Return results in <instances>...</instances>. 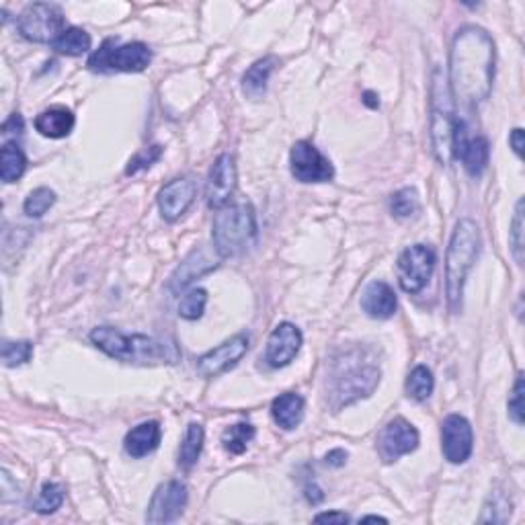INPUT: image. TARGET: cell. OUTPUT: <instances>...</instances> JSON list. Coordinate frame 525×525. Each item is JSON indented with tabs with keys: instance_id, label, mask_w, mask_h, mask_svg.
Masks as SVG:
<instances>
[{
	"instance_id": "18",
	"label": "cell",
	"mask_w": 525,
	"mask_h": 525,
	"mask_svg": "<svg viewBox=\"0 0 525 525\" xmlns=\"http://www.w3.org/2000/svg\"><path fill=\"white\" fill-rule=\"evenodd\" d=\"M198 195V185L191 177L172 179L159 193V209L167 222H177L191 208Z\"/></svg>"
},
{
	"instance_id": "14",
	"label": "cell",
	"mask_w": 525,
	"mask_h": 525,
	"mask_svg": "<svg viewBox=\"0 0 525 525\" xmlns=\"http://www.w3.org/2000/svg\"><path fill=\"white\" fill-rule=\"evenodd\" d=\"M474 450V433L466 417L448 414L442 423V452L450 464H464Z\"/></svg>"
},
{
	"instance_id": "15",
	"label": "cell",
	"mask_w": 525,
	"mask_h": 525,
	"mask_svg": "<svg viewBox=\"0 0 525 525\" xmlns=\"http://www.w3.org/2000/svg\"><path fill=\"white\" fill-rule=\"evenodd\" d=\"M491 146L484 136H470L466 123L458 122L453 134V159L462 162V167L470 177H481L489 164Z\"/></svg>"
},
{
	"instance_id": "13",
	"label": "cell",
	"mask_w": 525,
	"mask_h": 525,
	"mask_svg": "<svg viewBox=\"0 0 525 525\" xmlns=\"http://www.w3.org/2000/svg\"><path fill=\"white\" fill-rule=\"evenodd\" d=\"M237 191V164L232 154H220L211 164L206 183V203L209 209H222L230 206V199Z\"/></svg>"
},
{
	"instance_id": "11",
	"label": "cell",
	"mask_w": 525,
	"mask_h": 525,
	"mask_svg": "<svg viewBox=\"0 0 525 525\" xmlns=\"http://www.w3.org/2000/svg\"><path fill=\"white\" fill-rule=\"evenodd\" d=\"M421 435L413 423L403 417L392 419L378 435V453L384 464L401 460L406 453H413L419 448Z\"/></svg>"
},
{
	"instance_id": "25",
	"label": "cell",
	"mask_w": 525,
	"mask_h": 525,
	"mask_svg": "<svg viewBox=\"0 0 525 525\" xmlns=\"http://www.w3.org/2000/svg\"><path fill=\"white\" fill-rule=\"evenodd\" d=\"M27 169V156L21 151L17 142H5L3 151H0V179L3 183H15L23 177Z\"/></svg>"
},
{
	"instance_id": "42",
	"label": "cell",
	"mask_w": 525,
	"mask_h": 525,
	"mask_svg": "<svg viewBox=\"0 0 525 525\" xmlns=\"http://www.w3.org/2000/svg\"><path fill=\"white\" fill-rule=\"evenodd\" d=\"M306 499H308V503H312V505H320L325 501V492L316 482L306 484Z\"/></svg>"
},
{
	"instance_id": "3",
	"label": "cell",
	"mask_w": 525,
	"mask_h": 525,
	"mask_svg": "<svg viewBox=\"0 0 525 525\" xmlns=\"http://www.w3.org/2000/svg\"><path fill=\"white\" fill-rule=\"evenodd\" d=\"M91 343L105 355L120 359L125 364L138 365H160L177 364L179 354L177 345L167 339H154L148 335H125L120 328L97 326L89 335Z\"/></svg>"
},
{
	"instance_id": "9",
	"label": "cell",
	"mask_w": 525,
	"mask_h": 525,
	"mask_svg": "<svg viewBox=\"0 0 525 525\" xmlns=\"http://www.w3.org/2000/svg\"><path fill=\"white\" fill-rule=\"evenodd\" d=\"M435 250L427 245H413L398 257V284L406 294H419L435 271Z\"/></svg>"
},
{
	"instance_id": "35",
	"label": "cell",
	"mask_w": 525,
	"mask_h": 525,
	"mask_svg": "<svg viewBox=\"0 0 525 525\" xmlns=\"http://www.w3.org/2000/svg\"><path fill=\"white\" fill-rule=\"evenodd\" d=\"M489 505H484V515L481 517V523H505L511 515V501H509L503 492H492L489 499Z\"/></svg>"
},
{
	"instance_id": "26",
	"label": "cell",
	"mask_w": 525,
	"mask_h": 525,
	"mask_svg": "<svg viewBox=\"0 0 525 525\" xmlns=\"http://www.w3.org/2000/svg\"><path fill=\"white\" fill-rule=\"evenodd\" d=\"M203 442H206V431L199 423H190V427L185 431L181 450H179V466L183 470H191L201 456Z\"/></svg>"
},
{
	"instance_id": "40",
	"label": "cell",
	"mask_w": 525,
	"mask_h": 525,
	"mask_svg": "<svg viewBox=\"0 0 525 525\" xmlns=\"http://www.w3.org/2000/svg\"><path fill=\"white\" fill-rule=\"evenodd\" d=\"M349 458V453L341 450V448H336V450H331L325 456V462H326V466H331V468H343L345 466V462H347Z\"/></svg>"
},
{
	"instance_id": "29",
	"label": "cell",
	"mask_w": 525,
	"mask_h": 525,
	"mask_svg": "<svg viewBox=\"0 0 525 525\" xmlns=\"http://www.w3.org/2000/svg\"><path fill=\"white\" fill-rule=\"evenodd\" d=\"M255 435L257 431L250 423H237V425L228 427L222 433V445L226 452L234 453V456H240V453L247 452L248 443L255 440Z\"/></svg>"
},
{
	"instance_id": "45",
	"label": "cell",
	"mask_w": 525,
	"mask_h": 525,
	"mask_svg": "<svg viewBox=\"0 0 525 525\" xmlns=\"http://www.w3.org/2000/svg\"><path fill=\"white\" fill-rule=\"evenodd\" d=\"M359 521H362V523H365V521H382V523H386L388 520H384V517H378V515H365Z\"/></svg>"
},
{
	"instance_id": "7",
	"label": "cell",
	"mask_w": 525,
	"mask_h": 525,
	"mask_svg": "<svg viewBox=\"0 0 525 525\" xmlns=\"http://www.w3.org/2000/svg\"><path fill=\"white\" fill-rule=\"evenodd\" d=\"M152 62V52L142 42L117 45V39L109 37L92 53L86 66L95 73H142Z\"/></svg>"
},
{
	"instance_id": "5",
	"label": "cell",
	"mask_w": 525,
	"mask_h": 525,
	"mask_svg": "<svg viewBox=\"0 0 525 525\" xmlns=\"http://www.w3.org/2000/svg\"><path fill=\"white\" fill-rule=\"evenodd\" d=\"M211 242L220 258L247 253L257 242V218L250 203H234L218 209L211 226Z\"/></svg>"
},
{
	"instance_id": "28",
	"label": "cell",
	"mask_w": 525,
	"mask_h": 525,
	"mask_svg": "<svg viewBox=\"0 0 525 525\" xmlns=\"http://www.w3.org/2000/svg\"><path fill=\"white\" fill-rule=\"evenodd\" d=\"M433 388H435V378L433 374L427 365H417L413 367L409 378H406L404 384V390H406V396L413 398V401L417 403H425L427 398L433 394Z\"/></svg>"
},
{
	"instance_id": "37",
	"label": "cell",
	"mask_w": 525,
	"mask_h": 525,
	"mask_svg": "<svg viewBox=\"0 0 525 525\" xmlns=\"http://www.w3.org/2000/svg\"><path fill=\"white\" fill-rule=\"evenodd\" d=\"M162 156V146H151V148H144V151H140L134 159L130 160L128 169H125V175H136V172L144 170V169H151L152 164L159 160Z\"/></svg>"
},
{
	"instance_id": "39",
	"label": "cell",
	"mask_w": 525,
	"mask_h": 525,
	"mask_svg": "<svg viewBox=\"0 0 525 525\" xmlns=\"http://www.w3.org/2000/svg\"><path fill=\"white\" fill-rule=\"evenodd\" d=\"M23 130H25V122H23L19 113H13L9 120L3 123V134H23Z\"/></svg>"
},
{
	"instance_id": "44",
	"label": "cell",
	"mask_w": 525,
	"mask_h": 525,
	"mask_svg": "<svg viewBox=\"0 0 525 525\" xmlns=\"http://www.w3.org/2000/svg\"><path fill=\"white\" fill-rule=\"evenodd\" d=\"M364 103L367 107H372V109H378L380 107V99H378V95H375L374 91H365L364 92Z\"/></svg>"
},
{
	"instance_id": "19",
	"label": "cell",
	"mask_w": 525,
	"mask_h": 525,
	"mask_svg": "<svg viewBox=\"0 0 525 525\" xmlns=\"http://www.w3.org/2000/svg\"><path fill=\"white\" fill-rule=\"evenodd\" d=\"M218 258L220 255L211 253L209 248L206 247H199L191 250V255L185 258V261L179 265L177 271L170 276L169 281V289L172 294H181L183 289L190 287L195 279H199L203 276H208L209 271H214L218 267Z\"/></svg>"
},
{
	"instance_id": "10",
	"label": "cell",
	"mask_w": 525,
	"mask_h": 525,
	"mask_svg": "<svg viewBox=\"0 0 525 525\" xmlns=\"http://www.w3.org/2000/svg\"><path fill=\"white\" fill-rule=\"evenodd\" d=\"M289 169L300 183H328L335 177V167L312 142L300 140L289 152Z\"/></svg>"
},
{
	"instance_id": "34",
	"label": "cell",
	"mask_w": 525,
	"mask_h": 525,
	"mask_svg": "<svg viewBox=\"0 0 525 525\" xmlns=\"http://www.w3.org/2000/svg\"><path fill=\"white\" fill-rule=\"evenodd\" d=\"M31 355H34V343L31 341H5L3 354H0L5 367L25 365Z\"/></svg>"
},
{
	"instance_id": "17",
	"label": "cell",
	"mask_w": 525,
	"mask_h": 525,
	"mask_svg": "<svg viewBox=\"0 0 525 525\" xmlns=\"http://www.w3.org/2000/svg\"><path fill=\"white\" fill-rule=\"evenodd\" d=\"M304 343L302 331L292 323H281L273 333L269 335L267 349H265V362L273 370H279V367L289 365L296 359V355L300 354V347Z\"/></svg>"
},
{
	"instance_id": "27",
	"label": "cell",
	"mask_w": 525,
	"mask_h": 525,
	"mask_svg": "<svg viewBox=\"0 0 525 525\" xmlns=\"http://www.w3.org/2000/svg\"><path fill=\"white\" fill-rule=\"evenodd\" d=\"M91 45H92V39L84 29L66 27L64 34H62L56 42L52 44V48L56 50L58 53H62V56L76 58V56H83V53L89 52Z\"/></svg>"
},
{
	"instance_id": "36",
	"label": "cell",
	"mask_w": 525,
	"mask_h": 525,
	"mask_svg": "<svg viewBox=\"0 0 525 525\" xmlns=\"http://www.w3.org/2000/svg\"><path fill=\"white\" fill-rule=\"evenodd\" d=\"M509 245H511V253L515 257L517 265H523V199L517 201L515 206V216L511 220V230H509Z\"/></svg>"
},
{
	"instance_id": "43",
	"label": "cell",
	"mask_w": 525,
	"mask_h": 525,
	"mask_svg": "<svg viewBox=\"0 0 525 525\" xmlns=\"http://www.w3.org/2000/svg\"><path fill=\"white\" fill-rule=\"evenodd\" d=\"M509 144H511L513 152L521 159L523 156V130L521 128H515L511 131V136H509Z\"/></svg>"
},
{
	"instance_id": "4",
	"label": "cell",
	"mask_w": 525,
	"mask_h": 525,
	"mask_svg": "<svg viewBox=\"0 0 525 525\" xmlns=\"http://www.w3.org/2000/svg\"><path fill=\"white\" fill-rule=\"evenodd\" d=\"M478 255H481V230L474 220L462 218L452 232L448 257H445V296L453 315L462 308L466 277L474 267Z\"/></svg>"
},
{
	"instance_id": "2",
	"label": "cell",
	"mask_w": 525,
	"mask_h": 525,
	"mask_svg": "<svg viewBox=\"0 0 525 525\" xmlns=\"http://www.w3.org/2000/svg\"><path fill=\"white\" fill-rule=\"evenodd\" d=\"M382 378L380 365L367 357L362 349L345 351L333 359L331 374L326 380V401L333 411L364 401L378 388Z\"/></svg>"
},
{
	"instance_id": "20",
	"label": "cell",
	"mask_w": 525,
	"mask_h": 525,
	"mask_svg": "<svg viewBox=\"0 0 525 525\" xmlns=\"http://www.w3.org/2000/svg\"><path fill=\"white\" fill-rule=\"evenodd\" d=\"M396 308V294L386 281H372V284L365 286L362 294V310L367 316L375 320H386L394 316Z\"/></svg>"
},
{
	"instance_id": "38",
	"label": "cell",
	"mask_w": 525,
	"mask_h": 525,
	"mask_svg": "<svg viewBox=\"0 0 525 525\" xmlns=\"http://www.w3.org/2000/svg\"><path fill=\"white\" fill-rule=\"evenodd\" d=\"M507 413H509V419H511L513 423H517V425H523V374L517 375L513 392L507 403Z\"/></svg>"
},
{
	"instance_id": "6",
	"label": "cell",
	"mask_w": 525,
	"mask_h": 525,
	"mask_svg": "<svg viewBox=\"0 0 525 525\" xmlns=\"http://www.w3.org/2000/svg\"><path fill=\"white\" fill-rule=\"evenodd\" d=\"M431 144L433 154L443 167L453 160V134H456V109H453V97L450 92L448 78L443 70L437 66L431 76Z\"/></svg>"
},
{
	"instance_id": "41",
	"label": "cell",
	"mask_w": 525,
	"mask_h": 525,
	"mask_svg": "<svg viewBox=\"0 0 525 525\" xmlns=\"http://www.w3.org/2000/svg\"><path fill=\"white\" fill-rule=\"evenodd\" d=\"M316 523H349V515H345L341 511H326V513H318L315 517Z\"/></svg>"
},
{
	"instance_id": "32",
	"label": "cell",
	"mask_w": 525,
	"mask_h": 525,
	"mask_svg": "<svg viewBox=\"0 0 525 525\" xmlns=\"http://www.w3.org/2000/svg\"><path fill=\"white\" fill-rule=\"evenodd\" d=\"M56 193H53L50 187H37V190L31 191L25 201H23V211H25L29 218H42L45 211L56 203Z\"/></svg>"
},
{
	"instance_id": "30",
	"label": "cell",
	"mask_w": 525,
	"mask_h": 525,
	"mask_svg": "<svg viewBox=\"0 0 525 525\" xmlns=\"http://www.w3.org/2000/svg\"><path fill=\"white\" fill-rule=\"evenodd\" d=\"M66 499V489L64 484L60 482H45L42 491H39V497L35 499L34 509L42 515L56 513Z\"/></svg>"
},
{
	"instance_id": "21",
	"label": "cell",
	"mask_w": 525,
	"mask_h": 525,
	"mask_svg": "<svg viewBox=\"0 0 525 525\" xmlns=\"http://www.w3.org/2000/svg\"><path fill=\"white\" fill-rule=\"evenodd\" d=\"M162 437V429L156 421H146L140 423L138 427L128 431L123 440V450L130 458H144L148 453H152L159 450Z\"/></svg>"
},
{
	"instance_id": "12",
	"label": "cell",
	"mask_w": 525,
	"mask_h": 525,
	"mask_svg": "<svg viewBox=\"0 0 525 525\" xmlns=\"http://www.w3.org/2000/svg\"><path fill=\"white\" fill-rule=\"evenodd\" d=\"M190 501V492L181 481H169L154 491L146 511V521L160 525L177 521Z\"/></svg>"
},
{
	"instance_id": "24",
	"label": "cell",
	"mask_w": 525,
	"mask_h": 525,
	"mask_svg": "<svg viewBox=\"0 0 525 525\" xmlns=\"http://www.w3.org/2000/svg\"><path fill=\"white\" fill-rule=\"evenodd\" d=\"M279 60L276 56H265L261 60H257L253 66H250L245 76H242V91L250 99H261L267 91V83L273 70L277 68Z\"/></svg>"
},
{
	"instance_id": "33",
	"label": "cell",
	"mask_w": 525,
	"mask_h": 525,
	"mask_svg": "<svg viewBox=\"0 0 525 525\" xmlns=\"http://www.w3.org/2000/svg\"><path fill=\"white\" fill-rule=\"evenodd\" d=\"M208 304V292L201 287L190 289L179 302V316L185 320H198L203 316V310H206Z\"/></svg>"
},
{
	"instance_id": "22",
	"label": "cell",
	"mask_w": 525,
	"mask_h": 525,
	"mask_svg": "<svg viewBox=\"0 0 525 525\" xmlns=\"http://www.w3.org/2000/svg\"><path fill=\"white\" fill-rule=\"evenodd\" d=\"M35 130L42 134L44 138H52V140H60L70 136V131L74 130V113L70 112L66 107H50L45 112L39 113L35 117Z\"/></svg>"
},
{
	"instance_id": "1",
	"label": "cell",
	"mask_w": 525,
	"mask_h": 525,
	"mask_svg": "<svg viewBox=\"0 0 525 525\" xmlns=\"http://www.w3.org/2000/svg\"><path fill=\"white\" fill-rule=\"evenodd\" d=\"M495 81V44L482 27H462L450 50V92L464 107L489 99Z\"/></svg>"
},
{
	"instance_id": "23",
	"label": "cell",
	"mask_w": 525,
	"mask_h": 525,
	"mask_svg": "<svg viewBox=\"0 0 525 525\" xmlns=\"http://www.w3.org/2000/svg\"><path fill=\"white\" fill-rule=\"evenodd\" d=\"M306 403L300 394L296 392H286L279 394L276 401L271 403V417L276 421V425L284 431H292L300 425L304 419Z\"/></svg>"
},
{
	"instance_id": "8",
	"label": "cell",
	"mask_w": 525,
	"mask_h": 525,
	"mask_svg": "<svg viewBox=\"0 0 525 525\" xmlns=\"http://www.w3.org/2000/svg\"><path fill=\"white\" fill-rule=\"evenodd\" d=\"M66 17L58 5L34 3L27 5L17 17V31L21 37L34 44H53L64 34Z\"/></svg>"
},
{
	"instance_id": "16",
	"label": "cell",
	"mask_w": 525,
	"mask_h": 525,
	"mask_svg": "<svg viewBox=\"0 0 525 525\" xmlns=\"http://www.w3.org/2000/svg\"><path fill=\"white\" fill-rule=\"evenodd\" d=\"M248 343L247 335H234L232 339L218 345L198 359V374L203 378H216V375L228 372L247 355Z\"/></svg>"
},
{
	"instance_id": "31",
	"label": "cell",
	"mask_w": 525,
	"mask_h": 525,
	"mask_svg": "<svg viewBox=\"0 0 525 525\" xmlns=\"http://www.w3.org/2000/svg\"><path fill=\"white\" fill-rule=\"evenodd\" d=\"M421 209L419 203V193L413 190V187H404V190L396 191L390 198V211L392 216L398 218V220H406V218L417 216Z\"/></svg>"
}]
</instances>
